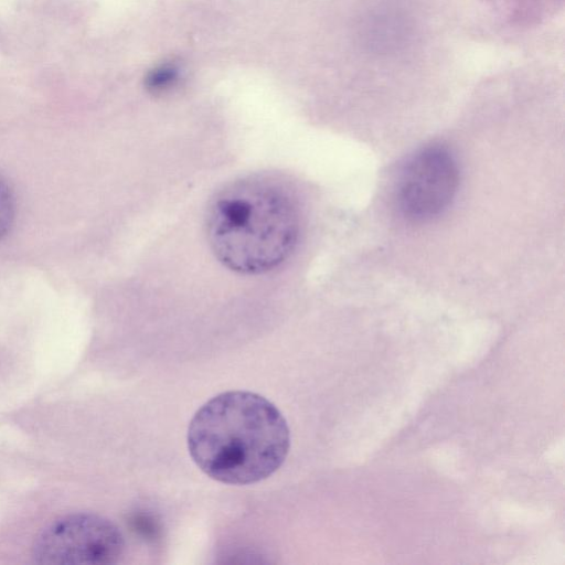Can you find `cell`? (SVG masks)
<instances>
[{
	"instance_id": "5",
	"label": "cell",
	"mask_w": 565,
	"mask_h": 565,
	"mask_svg": "<svg viewBox=\"0 0 565 565\" xmlns=\"http://www.w3.org/2000/svg\"><path fill=\"white\" fill-rule=\"evenodd\" d=\"M360 28L363 44L377 53L403 50L414 33L412 17L404 7L396 3L374 8L364 17Z\"/></svg>"
},
{
	"instance_id": "6",
	"label": "cell",
	"mask_w": 565,
	"mask_h": 565,
	"mask_svg": "<svg viewBox=\"0 0 565 565\" xmlns=\"http://www.w3.org/2000/svg\"><path fill=\"white\" fill-rule=\"evenodd\" d=\"M14 213V205L8 185L0 179V238L8 232Z\"/></svg>"
},
{
	"instance_id": "2",
	"label": "cell",
	"mask_w": 565,
	"mask_h": 565,
	"mask_svg": "<svg viewBox=\"0 0 565 565\" xmlns=\"http://www.w3.org/2000/svg\"><path fill=\"white\" fill-rule=\"evenodd\" d=\"M216 259L241 275H262L294 253L301 230L296 196L282 181L250 175L220 190L205 217Z\"/></svg>"
},
{
	"instance_id": "3",
	"label": "cell",
	"mask_w": 565,
	"mask_h": 565,
	"mask_svg": "<svg viewBox=\"0 0 565 565\" xmlns=\"http://www.w3.org/2000/svg\"><path fill=\"white\" fill-rule=\"evenodd\" d=\"M125 550L119 527L93 513L62 516L47 525L32 547L34 562L45 565H107Z\"/></svg>"
},
{
	"instance_id": "7",
	"label": "cell",
	"mask_w": 565,
	"mask_h": 565,
	"mask_svg": "<svg viewBox=\"0 0 565 565\" xmlns=\"http://www.w3.org/2000/svg\"><path fill=\"white\" fill-rule=\"evenodd\" d=\"M177 79L178 75L174 68L161 67L149 77L148 84L153 92L162 93L173 87Z\"/></svg>"
},
{
	"instance_id": "1",
	"label": "cell",
	"mask_w": 565,
	"mask_h": 565,
	"mask_svg": "<svg viewBox=\"0 0 565 565\" xmlns=\"http://www.w3.org/2000/svg\"><path fill=\"white\" fill-rule=\"evenodd\" d=\"M186 441L191 458L205 475L242 486L264 480L280 468L289 451L290 431L267 398L230 391L195 412Z\"/></svg>"
},
{
	"instance_id": "4",
	"label": "cell",
	"mask_w": 565,
	"mask_h": 565,
	"mask_svg": "<svg viewBox=\"0 0 565 565\" xmlns=\"http://www.w3.org/2000/svg\"><path fill=\"white\" fill-rule=\"evenodd\" d=\"M458 183V166L448 150L441 147L423 149L407 162L401 174L399 209L413 221L431 220L449 206Z\"/></svg>"
}]
</instances>
